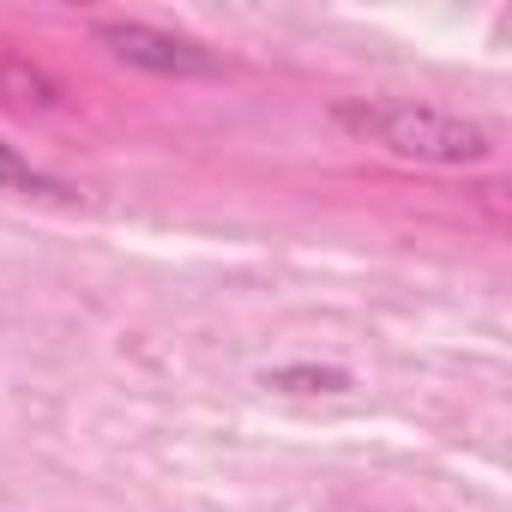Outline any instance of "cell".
<instances>
[{"label": "cell", "mask_w": 512, "mask_h": 512, "mask_svg": "<svg viewBox=\"0 0 512 512\" xmlns=\"http://www.w3.org/2000/svg\"><path fill=\"white\" fill-rule=\"evenodd\" d=\"M332 121L392 157H416V163H446V169H464V163H488L494 157V133L470 115H452V109H434V103H338Z\"/></svg>", "instance_id": "1"}, {"label": "cell", "mask_w": 512, "mask_h": 512, "mask_svg": "<svg viewBox=\"0 0 512 512\" xmlns=\"http://www.w3.org/2000/svg\"><path fill=\"white\" fill-rule=\"evenodd\" d=\"M97 43L139 67V73H157V79H217L223 61L211 49H199L193 37H175V31H157V25H139V19H103L97 25Z\"/></svg>", "instance_id": "2"}, {"label": "cell", "mask_w": 512, "mask_h": 512, "mask_svg": "<svg viewBox=\"0 0 512 512\" xmlns=\"http://www.w3.org/2000/svg\"><path fill=\"white\" fill-rule=\"evenodd\" d=\"M260 386H272V392H296V398H338V392H350L356 380H350L344 368L290 362V368H266V374H260Z\"/></svg>", "instance_id": "3"}, {"label": "cell", "mask_w": 512, "mask_h": 512, "mask_svg": "<svg viewBox=\"0 0 512 512\" xmlns=\"http://www.w3.org/2000/svg\"><path fill=\"white\" fill-rule=\"evenodd\" d=\"M0 187H7V193H43V199H67V187L61 181H49L43 169H31L7 139H0Z\"/></svg>", "instance_id": "4"}]
</instances>
